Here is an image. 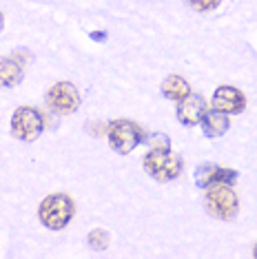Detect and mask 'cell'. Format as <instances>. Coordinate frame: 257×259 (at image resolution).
I'll use <instances>...</instances> for the list:
<instances>
[{
    "mask_svg": "<svg viewBox=\"0 0 257 259\" xmlns=\"http://www.w3.org/2000/svg\"><path fill=\"white\" fill-rule=\"evenodd\" d=\"M162 96L173 100V102H182L184 98L191 96V84L182 75H168V78L162 82Z\"/></svg>",
    "mask_w": 257,
    "mask_h": 259,
    "instance_id": "cell-11",
    "label": "cell"
},
{
    "mask_svg": "<svg viewBox=\"0 0 257 259\" xmlns=\"http://www.w3.org/2000/svg\"><path fill=\"white\" fill-rule=\"evenodd\" d=\"M213 109L229 115L242 113L246 109V96L235 87H218L213 93Z\"/></svg>",
    "mask_w": 257,
    "mask_h": 259,
    "instance_id": "cell-7",
    "label": "cell"
},
{
    "mask_svg": "<svg viewBox=\"0 0 257 259\" xmlns=\"http://www.w3.org/2000/svg\"><path fill=\"white\" fill-rule=\"evenodd\" d=\"M22 80V67L14 58H0V87H16Z\"/></svg>",
    "mask_w": 257,
    "mask_h": 259,
    "instance_id": "cell-12",
    "label": "cell"
},
{
    "mask_svg": "<svg viewBox=\"0 0 257 259\" xmlns=\"http://www.w3.org/2000/svg\"><path fill=\"white\" fill-rule=\"evenodd\" d=\"M204 113H206V102L202 96H191L178 102V120L186 126H197L202 122Z\"/></svg>",
    "mask_w": 257,
    "mask_h": 259,
    "instance_id": "cell-9",
    "label": "cell"
},
{
    "mask_svg": "<svg viewBox=\"0 0 257 259\" xmlns=\"http://www.w3.org/2000/svg\"><path fill=\"white\" fill-rule=\"evenodd\" d=\"M147 142H149V146H157V149H168V146H171V140H168L166 135H162V133L149 135Z\"/></svg>",
    "mask_w": 257,
    "mask_h": 259,
    "instance_id": "cell-15",
    "label": "cell"
},
{
    "mask_svg": "<svg viewBox=\"0 0 257 259\" xmlns=\"http://www.w3.org/2000/svg\"><path fill=\"white\" fill-rule=\"evenodd\" d=\"M202 131L206 138H222L226 131H229V126H231V120H229V113H222V111L218 109H213V111H206L202 117Z\"/></svg>",
    "mask_w": 257,
    "mask_h": 259,
    "instance_id": "cell-10",
    "label": "cell"
},
{
    "mask_svg": "<svg viewBox=\"0 0 257 259\" xmlns=\"http://www.w3.org/2000/svg\"><path fill=\"white\" fill-rule=\"evenodd\" d=\"M87 241H89L91 248L96 250H104L109 246V233L104 231V228H96V231L89 233V237H87Z\"/></svg>",
    "mask_w": 257,
    "mask_h": 259,
    "instance_id": "cell-13",
    "label": "cell"
},
{
    "mask_svg": "<svg viewBox=\"0 0 257 259\" xmlns=\"http://www.w3.org/2000/svg\"><path fill=\"white\" fill-rule=\"evenodd\" d=\"M142 164L147 168V173L157 182H171L175 178H180V173L184 170V162L171 151V146L168 149L151 146L147 155H144Z\"/></svg>",
    "mask_w": 257,
    "mask_h": 259,
    "instance_id": "cell-2",
    "label": "cell"
},
{
    "mask_svg": "<svg viewBox=\"0 0 257 259\" xmlns=\"http://www.w3.org/2000/svg\"><path fill=\"white\" fill-rule=\"evenodd\" d=\"M107 140H109V146L115 153L128 155L136 146L147 142V133L133 120H113L107 126Z\"/></svg>",
    "mask_w": 257,
    "mask_h": 259,
    "instance_id": "cell-3",
    "label": "cell"
},
{
    "mask_svg": "<svg viewBox=\"0 0 257 259\" xmlns=\"http://www.w3.org/2000/svg\"><path fill=\"white\" fill-rule=\"evenodd\" d=\"M3 25H5V16H3V11H0V29H3Z\"/></svg>",
    "mask_w": 257,
    "mask_h": 259,
    "instance_id": "cell-16",
    "label": "cell"
},
{
    "mask_svg": "<svg viewBox=\"0 0 257 259\" xmlns=\"http://www.w3.org/2000/svg\"><path fill=\"white\" fill-rule=\"evenodd\" d=\"M47 107L58 115H69L80 107V93L71 82H56L47 91Z\"/></svg>",
    "mask_w": 257,
    "mask_h": 259,
    "instance_id": "cell-6",
    "label": "cell"
},
{
    "mask_svg": "<svg viewBox=\"0 0 257 259\" xmlns=\"http://www.w3.org/2000/svg\"><path fill=\"white\" fill-rule=\"evenodd\" d=\"M204 206L213 217L218 220H235L237 210H239V197L233 191L231 184H213L206 188V195H204Z\"/></svg>",
    "mask_w": 257,
    "mask_h": 259,
    "instance_id": "cell-4",
    "label": "cell"
},
{
    "mask_svg": "<svg viewBox=\"0 0 257 259\" xmlns=\"http://www.w3.org/2000/svg\"><path fill=\"white\" fill-rule=\"evenodd\" d=\"M253 255H255V257H257V246H255V252H253Z\"/></svg>",
    "mask_w": 257,
    "mask_h": 259,
    "instance_id": "cell-17",
    "label": "cell"
},
{
    "mask_svg": "<svg viewBox=\"0 0 257 259\" xmlns=\"http://www.w3.org/2000/svg\"><path fill=\"white\" fill-rule=\"evenodd\" d=\"M45 131V117L33 107H18L11 115V135L22 142H33Z\"/></svg>",
    "mask_w": 257,
    "mask_h": 259,
    "instance_id": "cell-5",
    "label": "cell"
},
{
    "mask_svg": "<svg viewBox=\"0 0 257 259\" xmlns=\"http://www.w3.org/2000/svg\"><path fill=\"white\" fill-rule=\"evenodd\" d=\"M184 3L189 5L191 9H195V11H200V14H204V11L215 9L222 3V0H184Z\"/></svg>",
    "mask_w": 257,
    "mask_h": 259,
    "instance_id": "cell-14",
    "label": "cell"
},
{
    "mask_svg": "<svg viewBox=\"0 0 257 259\" xmlns=\"http://www.w3.org/2000/svg\"><path fill=\"white\" fill-rule=\"evenodd\" d=\"M237 180V170L218 166V164H202L195 170V184L200 188H208L213 184H233Z\"/></svg>",
    "mask_w": 257,
    "mask_h": 259,
    "instance_id": "cell-8",
    "label": "cell"
},
{
    "mask_svg": "<svg viewBox=\"0 0 257 259\" xmlns=\"http://www.w3.org/2000/svg\"><path fill=\"white\" fill-rule=\"evenodd\" d=\"M75 215V204L67 193L47 195L38 206V220L49 231H62Z\"/></svg>",
    "mask_w": 257,
    "mask_h": 259,
    "instance_id": "cell-1",
    "label": "cell"
}]
</instances>
